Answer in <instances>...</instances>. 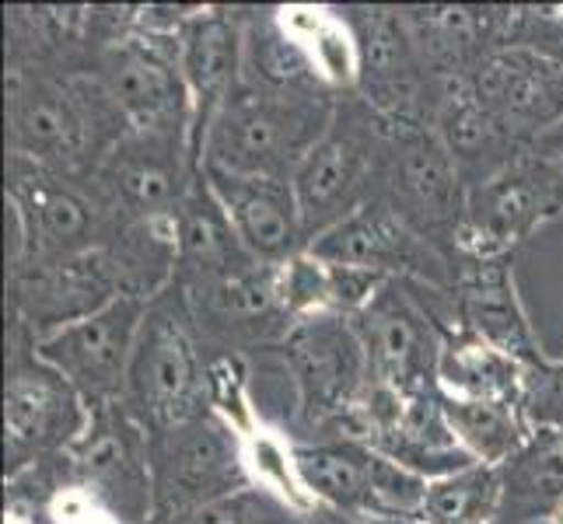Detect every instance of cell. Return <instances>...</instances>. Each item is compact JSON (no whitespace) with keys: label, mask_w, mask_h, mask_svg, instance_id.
Returning a JSON list of instances; mask_svg holds the SVG:
<instances>
[{"label":"cell","mask_w":563,"mask_h":524,"mask_svg":"<svg viewBox=\"0 0 563 524\" xmlns=\"http://www.w3.org/2000/svg\"><path fill=\"white\" fill-rule=\"evenodd\" d=\"M465 85L521 147H532L539 130L563 120V64L532 49L511 46L490 53L465 77Z\"/></svg>","instance_id":"20"},{"label":"cell","mask_w":563,"mask_h":524,"mask_svg":"<svg viewBox=\"0 0 563 524\" xmlns=\"http://www.w3.org/2000/svg\"><path fill=\"white\" fill-rule=\"evenodd\" d=\"M207 364L200 354L197 325L176 287L147 304L137 346H133L123 405L144 423L147 434H162L207 413Z\"/></svg>","instance_id":"3"},{"label":"cell","mask_w":563,"mask_h":524,"mask_svg":"<svg viewBox=\"0 0 563 524\" xmlns=\"http://www.w3.org/2000/svg\"><path fill=\"white\" fill-rule=\"evenodd\" d=\"M46 517L53 524H126L99 493H91L81 482H67L56 490L46 503Z\"/></svg>","instance_id":"38"},{"label":"cell","mask_w":563,"mask_h":524,"mask_svg":"<svg viewBox=\"0 0 563 524\" xmlns=\"http://www.w3.org/2000/svg\"><path fill=\"white\" fill-rule=\"evenodd\" d=\"M91 74L106 85L130 130H186L189 94L179 70V38L120 32L99 38Z\"/></svg>","instance_id":"14"},{"label":"cell","mask_w":563,"mask_h":524,"mask_svg":"<svg viewBox=\"0 0 563 524\" xmlns=\"http://www.w3.org/2000/svg\"><path fill=\"white\" fill-rule=\"evenodd\" d=\"M532 431H560L563 434V360L542 357L526 367V395H521Z\"/></svg>","instance_id":"35"},{"label":"cell","mask_w":563,"mask_h":524,"mask_svg":"<svg viewBox=\"0 0 563 524\" xmlns=\"http://www.w3.org/2000/svg\"><path fill=\"white\" fill-rule=\"evenodd\" d=\"M287 521H295V514L280 508L274 497H266L256 487H245L239 493L207 503V508L172 514V517H151L147 524H287Z\"/></svg>","instance_id":"34"},{"label":"cell","mask_w":563,"mask_h":524,"mask_svg":"<svg viewBox=\"0 0 563 524\" xmlns=\"http://www.w3.org/2000/svg\"><path fill=\"white\" fill-rule=\"evenodd\" d=\"M176 290L189 308L197 333L213 339L284 343L290 328H295V319L277 301V266L252 263L213 280L176 283Z\"/></svg>","instance_id":"21"},{"label":"cell","mask_w":563,"mask_h":524,"mask_svg":"<svg viewBox=\"0 0 563 524\" xmlns=\"http://www.w3.org/2000/svg\"><path fill=\"white\" fill-rule=\"evenodd\" d=\"M197 175L186 130H126L91 168L85 186L120 227L179 213Z\"/></svg>","instance_id":"6"},{"label":"cell","mask_w":563,"mask_h":524,"mask_svg":"<svg viewBox=\"0 0 563 524\" xmlns=\"http://www.w3.org/2000/svg\"><path fill=\"white\" fill-rule=\"evenodd\" d=\"M115 298L123 290L106 245L11 269V325H22L32 339L102 312Z\"/></svg>","instance_id":"17"},{"label":"cell","mask_w":563,"mask_h":524,"mask_svg":"<svg viewBox=\"0 0 563 524\" xmlns=\"http://www.w3.org/2000/svg\"><path fill=\"white\" fill-rule=\"evenodd\" d=\"M438 392L462 402L521 405V395H526V364L490 343L462 333L455 325H441Z\"/></svg>","instance_id":"24"},{"label":"cell","mask_w":563,"mask_h":524,"mask_svg":"<svg viewBox=\"0 0 563 524\" xmlns=\"http://www.w3.org/2000/svg\"><path fill=\"white\" fill-rule=\"evenodd\" d=\"M441 405H444V420H449L459 448L476 465L500 469V465H508L532 437V426L526 413H521V405L462 402L449 395H441Z\"/></svg>","instance_id":"28"},{"label":"cell","mask_w":563,"mask_h":524,"mask_svg":"<svg viewBox=\"0 0 563 524\" xmlns=\"http://www.w3.org/2000/svg\"><path fill=\"white\" fill-rule=\"evenodd\" d=\"M277 301L295 322L325 315L329 312V263L308 248L284 259L277 266Z\"/></svg>","instance_id":"33"},{"label":"cell","mask_w":563,"mask_h":524,"mask_svg":"<svg viewBox=\"0 0 563 524\" xmlns=\"http://www.w3.org/2000/svg\"><path fill=\"white\" fill-rule=\"evenodd\" d=\"M8 392H4V479L32 465L64 455L88 426L91 405L77 388L43 364L32 349V336L11 325Z\"/></svg>","instance_id":"8"},{"label":"cell","mask_w":563,"mask_h":524,"mask_svg":"<svg viewBox=\"0 0 563 524\" xmlns=\"http://www.w3.org/2000/svg\"><path fill=\"white\" fill-rule=\"evenodd\" d=\"M351 25L361 43V85L354 94L385 123H431L441 81L427 70L399 8H357Z\"/></svg>","instance_id":"15"},{"label":"cell","mask_w":563,"mask_h":524,"mask_svg":"<svg viewBox=\"0 0 563 524\" xmlns=\"http://www.w3.org/2000/svg\"><path fill=\"white\" fill-rule=\"evenodd\" d=\"M151 476L154 517L197 511L249 487L242 441L213 413L151 434Z\"/></svg>","instance_id":"10"},{"label":"cell","mask_w":563,"mask_h":524,"mask_svg":"<svg viewBox=\"0 0 563 524\" xmlns=\"http://www.w3.org/2000/svg\"><path fill=\"white\" fill-rule=\"evenodd\" d=\"M144 315L147 301L115 298L102 312L70 322L49 336H38L32 349L56 375H64L88 405L123 402L130 357L137 346Z\"/></svg>","instance_id":"16"},{"label":"cell","mask_w":563,"mask_h":524,"mask_svg":"<svg viewBox=\"0 0 563 524\" xmlns=\"http://www.w3.org/2000/svg\"><path fill=\"white\" fill-rule=\"evenodd\" d=\"M207 413L218 416L239 441L252 437L263 426L256 402H252L249 364L239 349L213 354L207 364Z\"/></svg>","instance_id":"32"},{"label":"cell","mask_w":563,"mask_h":524,"mask_svg":"<svg viewBox=\"0 0 563 524\" xmlns=\"http://www.w3.org/2000/svg\"><path fill=\"white\" fill-rule=\"evenodd\" d=\"M277 29L312 64L319 81L333 94H354L361 85V43L351 18L325 4H287L274 11Z\"/></svg>","instance_id":"25"},{"label":"cell","mask_w":563,"mask_h":524,"mask_svg":"<svg viewBox=\"0 0 563 524\" xmlns=\"http://www.w3.org/2000/svg\"><path fill=\"white\" fill-rule=\"evenodd\" d=\"M109 259L123 298L158 301L179 277V213L137 224H120L109 238Z\"/></svg>","instance_id":"27"},{"label":"cell","mask_w":563,"mask_h":524,"mask_svg":"<svg viewBox=\"0 0 563 524\" xmlns=\"http://www.w3.org/2000/svg\"><path fill=\"white\" fill-rule=\"evenodd\" d=\"M221 200L231 227H235L245 252L263 266H280L284 259L308 248L305 224L295 186L287 179H249L218 168H200Z\"/></svg>","instance_id":"23"},{"label":"cell","mask_w":563,"mask_h":524,"mask_svg":"<svg viewBox=\"0 0 563 524\" xmlns=\"http://www.w3.org/2000/svg\"><path fill=\"white\" fill-rule=\"evenodd\" d=\"M70 482L99 493L126 524L154 517L151 434L123 402L91 405L88 426L64 451Z\"/></svg>","instance_id":"12"},{"label":"cell","mask_w":563,"mask_h":524,"mask_svg":"<svg viewBox=\"0 0 563 524\" xmlns=\"http://www.w3.org/2000/svg\"><path fill=\"white\" fill-rule=\"evenodd\" d=\"M49 67L8 70V147L14 158L85 182L130 126L91 70Z\"/></svg>","instance_id":"1"},{"label":"cell","mask_w":563,"mask_h":524,"mask_svg":"<svg viewBox=\"0 0 563 524\" xmlns=\"http://www.w3.org/2000/svg\"><path fill=\"white\" fill-rule=\"evenodd\" d=\"M547 517H550V524H563V500L556 503V508H553V511H550Z\"/></svg>","instance_id":"41"},{"label":"cell","mask_w":563,"mask_h":524,"mask_svg":"<svg viewBox=\"0 0 563 524\" xmlns=\"http://www.w3.org/2000/svg\"><path fill=\"white\" fill-rule=\"evenodd\" d=\"M179 70L189 94V150L200 168L213 120L245 81V18L231 8H197L179 35Z\"/></svg>","instance_id":"19"},{"label":"cell","mask_w":563,"mask_h":524,"mask_svg":"<svg viewBox=\"0 0 563 524\" xmlns=\"http://www.w3.org/2000/svg\"><path fill=\"white\" fill-rule=\"evenodd\" d=\"M504 476V503H521L529 511H553L563 500V434L560 431H532L508 465Z\"/></svg>","instance_id":"31"},{"label":"cell","mask_w":563,"mask_h":524,"mask_svg":"<svg viewBox=\"0 0 563 524\" xmlns=\"http://www.w3.org/2000/svg\"><path fill=\"white\" fill-rule=\"evenodd\" d=\"M298 469L308 493L325 511H336L346 521L375 514L372 493V448L354 437H329L319 444H295Z\"/></svg>","instance_id":"26"},{"label":"cell","mask_w":563,"mask_h":524,"mask_svg":"<svg viewBox=\"0 0 563 524\" xmlns=\"http://www.w3.org/2000/svg\"><path fill=\"white\" fill-rule=\"evenodd\" d=\"M504 508V476L490 465L441 476L427 482L423 524H494Z\"/></svg>","instance_id":"30"},{"label":"cell","mask_w":563,"mask_h":524,"mask_svg":"<svg viewBox=\"0 0 563 524\" xmlns=\"http://www.w3.org/2000/svg\"><path fill=\"white\" fill-rule=\"evenodd\" d=\"M325 263L364 266L388 280H417L423 287L449 290L455 287L459 269L444 256V248L423 238L420 231L402 221L399 213L378 197H367L357 210L346 213L329 231L308 245Z\"/></svg>","instance_id":"13"},{"label":"cell","mask_w":563,"mask_h":524,"mask_svg":"<svg viewBox=\"0 0 563 524\" xmlns=\"http://www.w3.org/2000/svg\"><path fill=\"white\" fill-rule=\"evenodd\" d=\"M8 213L14 227L11 269L102 248L115 231L81 179H67L14 154L8 158Z\"/></svg>","instance_id":"7"},{"label":"cell","mask_w":563,"mask_h":524,"mask_svg":"<svg viewBox=\"0 0 563 524\" xmlns=\"http://www.w3.org/2000/svg\"><path fill=\"white\" fill-rule=\"evenodd\" d=\"M388 283L393 280L375 274V269L329 263V312L343 315V319H354L382 294Z\"/></svg>","instance_id":"37"},{"label":"cell","mask_w":563,"mask_h":524,"mask_svg":"<svg viewBox=\"0 0 563 524\" xmlns=\"http://www.w3.org/2000/svg\"><path fill=\"white\" fill-rule=\"evenodd\" d=\"M385 133L388 123L361 94H346V99L340 94L325 137L305 154L295 175H290L308 245L375 192L372 182L385 147Z\"/></svg>","instance_id":"5"},{"label":"cell","mask_w":563,"mask_h":524,"mask_svg":"<svg viewBox=\"0 0 563 524\" xmlns=\"http://www.w3.org/2000/svg\"><path fill=\"white\" fill-rule=\"evenodd\" d=\"M367 349V378L402 395L438 392L441 325L393 280L382 294L351 319Z\"/></svg>","instance_id":"18"},{"label":"cell","mask_w":563,"mask_h":524,"mask_svg":"<svg viewBox=\"0 0 563 524\" xmlns=\"http://www.w3.org/2000/svg\"><path fill=\"white\" fill-rule=\"evenodd\" d=\"M452 325L504 349L526 367L547 357L518 298L511 259H465L452 287Z\"/></svg>","instance_id":"22"},{"label":"cell","mask_w":563,"mask_h":524,"mask_svg":"<svg viewBox=\"0 0 563 524\" xmlns=\"http://www.w3.org/2000/svg\"><path fill=\"white\" fill-rule=\"evenodd\" d=\"M346 524H423L420 517H402V514H367V517H354Z\"/></svg>","instance_id":"40"},{"label":"cell","mask_w":563,"mask_h":524,"mask_svg":"<svg viewBox=\"0 0 563 524\" xmlns=\"http://www.w3.org/2000/svg\"><path fill=\"white\" fill-rule=\"evenodd\" d=\"M563 213V150L526 147L497 175L470 186L455 248L465 259H511Z\"/></svg>","instance_id":"4"},{"label":"cell","mask_w":563,"mask_h":524,"mask_svg":"<svg viewBox=\"0 0 563 524\" xmlns=\"http://www.w3.org/2000/svg\"><path fill=\"white\" fill-rule=\"evenodd\" d=\"M375 182L372 197L385 200L423 238L455 245L470 186L431 123H388Z\"/></svg>","instance_id":"9"},{"label":"cell","mask_w":563,"mask_h":524,"mask_svg":"<svg viewBox=\"0 0 563 524\" xmlns=\"http://www.w3.org/2000/svg\"><path fill=\"white\" fill-rule=\"evenodd\" d=\"M287 375L298 392L305 426L336 431L367 384V349L351 319L312 315L295 322L280 343Z\"/></svg>","instance_id":"11"},{"label":"cell","mask_w":563,"mask_h":524,"mask_svg":"<svg viewBox=\"0 0 563 524\" xmlns=\"http://www.w3.org/2000/svg\"><path fill=\"white\" fill-rule=\"evenodd\" d=\"M242 461H245L249 487L274 497L280 508H287L298 521H308L322 511V503L308 493L305 479H301L295 444H290L280 431H274V426L263 423L256 434L242 441Z\"/></svg>","instance_id":"29"},{"label":"cell","mask_w":563,"mask_h":524,"mask_svg":"<svg viewBox=\"0 0 563 524\" xmlns=\"http://www.w3.org/2000/svg\"><path fill=\"white\" fill-rule=\"evenodd\" d=\"M372 493H375V514L420 517L423 497H427V479L375 451L372 455Z\"/></svg>","instance_id":"36"},{"label":"cell","mask_w":563,"mask_h":524,"mask_svg":"<svg viewBox=\"0 0 563 524\" xmlns=\"http://www.w3.org/2000/svg\"><path fill=\"white\" fill-rule=\"evenodd\" d=\"M333 91H274L242 81L218 112L200 168L249 179H287L312 150L336 115Z\"/></svg>","instance_id":"2"},{"label":"cell","mask_w":563,"mask_h":524,"mask_svg":"<svg viewBox=\"0 0 563 524\" xmlns=\"http://www.w3.org/2000/svg\"><path fill=\"white\" fill-rule=\"evenodd\" d=\"M4 524H35V508H29V503H18V500H8L4 503Z\"/></svg>","instance_id":"39"}]
</instances>
